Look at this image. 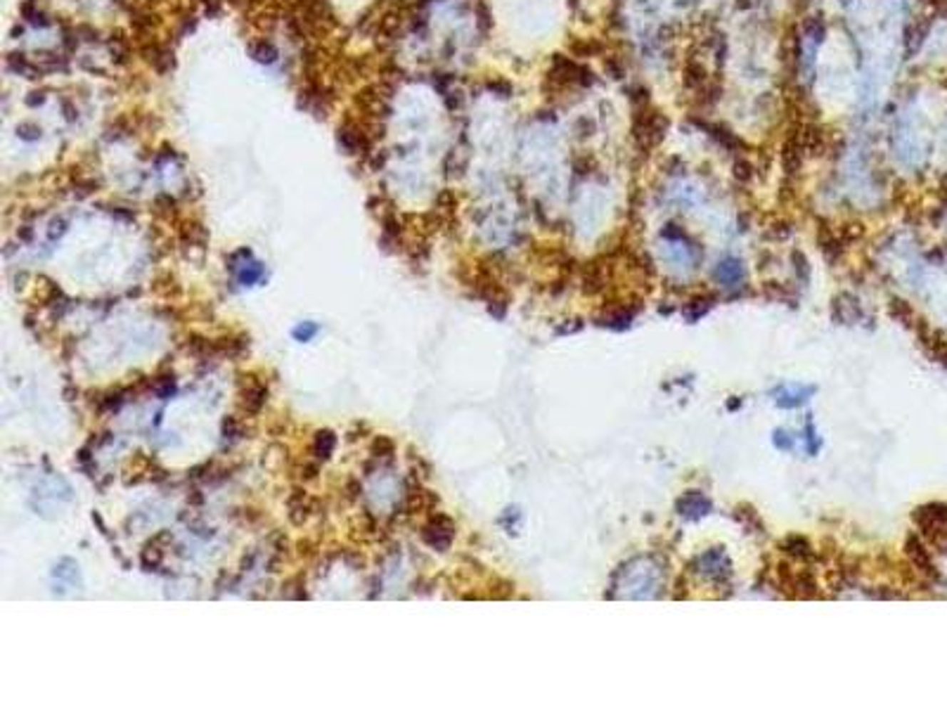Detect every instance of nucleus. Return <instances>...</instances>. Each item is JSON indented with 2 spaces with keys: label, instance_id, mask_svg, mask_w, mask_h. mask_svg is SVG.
I'll list each match as a JSON object with an SVG mask.
<instances>
[{
  "label": "nucleus",
  "instance_id": "nucleus-1",
  "mask_svg": "<svg viewBox=\"0 0 947 710\" xmlns=\"http://www.w3.org/2000/svg\"><path fill=\"white\" fill-rule=\"evenodd\" d=\"M595 83H597L595 71L585 62L564 53H554L550 57V69L545 73L543 91L550 98H557V95L571 93L573 88H590Z\"/></svg>",
  "mask_w": 947,
  "mask_h": 710
},
{
  "label": "nucleus",
  "instance_id": "nucleus-2",
  "mask_svg": "<svg viewBox=\"0 0 947 710\" xmlns=\"http://www.w3.org/2000/svg\"><path fill=\"white\" fill-rule=\"evenodd\" d=\"M670 128V118L665 116L661 109L649 105V107H640L633 109V143L640 152H651L656 150L658 145L663 143L665 133Z\"/></svg>",
  "mask_w": 947,
  "mask_h": 710
},
{
  "label": "nucleus",
  "instance_id": "nucleus-3",
  "mask_svg": "<svg viewBox=\"0 0 947 710\" xmlns=\"http://www.w3.org/2000/svg\"><path fill=\"white\" fill-rule=\"evenodd\" d=\"M914 521L919 523L931 542L938 550H947V507L945 505H926L914 512Z\"/></svg>",
  "mask_w": 947,
  "mask_h": 710
},
{
  "label": "nucleus",
  "instance_id": "nucleus-4",
  "mask_svg": "<svg viewBox=\"0 0 947 710\" xmlns=\"http://www.w3.org/2000/svg\"><path fill=\"white\" fill-rule=\"evenodd\" d=\"M453 535H455V523L446 514H434L426 526L421 528V540H424L431 550H439V552L450 550Z\"/></svg>",
  "mask_w": 947,
  "mask_h": 710
},
{
  "label": "nucleus",
  "instance_id": "nucleus-5",
  "mask_svg": "<svg viewBox=\"0 0 947 710\" xmlns=\"http://www.w3.org/2000/svg\"><path fill=\"white\" fill-rule=\"evenodd\" d=\"M805 161V147L801 143V133H798V121L787 130V138L782 143V168L787 178L798 175Z\"/></svg>",
  "mask_w": 947,
  "mask_h": 710
},
{
  "label": "nucleus",
  "instance_id": "nucleus-6",
  "mask_svg": "<svg viewBox=\"0 0 947 710\" xmlns=\"http://www.w3.org/2000/svg\"><path fill=\"white\" fill-rule=\"evenodd\" d=\"M690 121H692L694 125H697V128H701L704 133H708V135L713 138L720 147H725V150H727V152H744V150H746V143L737 135L734 130L730 128V125L717 123V121H710V118H704V116H692Z\"/></svg>",
  "mask_w": 947,
  "mask_h": 710
},
{
  "label": "nucleus",
  "instance_id": "nucleus-7",
  "mask_svg": "<svg viewBox=\"0 0 947 710\" xmlns=\"http://www.w3.org/2000/svg\"><path fill=\"white\" fill-rule=\"evenodd\" d=\"M710 81V76H708V69H706V64L701 62L699 57H687V62H685V66H682V88L690 95H694V93H699L701 88H704L706 83Z\"/></svg>",
  "mask_w": 947,
  "mask_h": 710
},
{
  "label": "nucleus",
  "instance_id": "nucleus-8",
  "mask_svg": "<svg viewBox=\"0 0 947 710\" xmlns=\"http://www.w3.org/2000/svg\"><path fill=\"white\" fill-rule=\"evenodd\" d=\"M568 53L575 59H588V57H604L606 55V46L599 38H583V36H571L566 43Z\"/></svg>",
  "mask_w": 947,
  "mask_h": 710
},
{
  "label": "nucleus",
  "instance_id": "nucleus-9",
  "mask_svg": "<svg viewBox=\"0 0 947 710\" xmlns=\"http://www.w3.org/2000/svg\"><path fill=\"white\" fill-rule=\"evenodd\" d=\"M265 403H268V386L261 381H254V376H251L247 389L242 391V408L249 414H258Z\"/></svg>",
  "mask_w": 947,
  "mask_h": 710
},
{
  "label": "nucleus",
  "instance_id": "nucleus-10",
  "mask_svg": "<svg viewBox=\"0 0 947 710\" xmlns=\"http://www.w3.org/2000/svg\"><path fill=\"white\" fill-rule=\"evenodd\" d=\"M692 98V105H697L699 109H710L713 105H717V100L722 98V83H720V78L717 76H710V81L708 83L701 88L699 93H694V95H690Z\"/></svg>",
  "mask_w": 947,
  "mask_h": 710
},
{
  "label": "nucleus",
  "instance_id": "nucleus-11",
  "mask_svg": "<svg viewBox=\"0 0 947 710\" xmlns=\"http://www.w3.org/2000/svg\"><path fill=\"white\" fill-rule=\"evenodd\" d=\"M928 31H931V21H928V19L914 21V24H909L907 34H905V48H907V55H914L916 50H919V48L923 46V41L928 38Z\"/></svg>",
  "mask_w": 947,
  "mask_h": 710
},
{
  "label": "nucleus",
  "instance_id": "nucleus-12",
  "mask_svg": "<svg viewBox=\"0 0 947 710\" xmlns=\"http://www.w3.org/2000/svg\"><path fill=\"white\" fill-rule=\"evenodd\" d=\"M801 36H803V38L812 41V46H822V41H824V36H826L824 19L817 17V14H812V17H805L803 24H801Z\"/></svg>",
  "mask_w": 947,
  "mask_h": 710
},
{
  "label": "nucleus",
  "instance_id": "nucleus-13",
  "mask_svg": "<svg viewBox=\"0 0 947 710\" xmlns=\"http://www.w3.org/2000/svg\"><path fill=\"white\" fill-rule=\"evenodd\" d=\"M907 554H909V559H912L914 568H919V571L928 573V575H936L933 566H931V559H928L926 550H923V545H921L916 537H909V540H907Z\"/></svg>",
  "mask_w": 947,
  "mask_h": 710
},
{
  "label": "nucleus",
  "instance_id": "nucleus-14",
  "mask_svg": "<svg viewBox=\"0 0 947 710\" xmlns=\"http://www.w3.org/2000/svg\"><path fill=\"white\" fill-rule=\"evenodd\" d=\"M334 446H337V436L329 431V428H322V431H317L315 433V441H313V453H315V457L317 460H329L332 457V453H334Z\"/></svg>",
  "mask_w": 947,
  "mask_h": 710
},
{
  "label": "nucleus",
  "instance_id": "nucleus-15",
  "mask_svg": "<svg viewBox=\"0 0 947 710\" xmlns=\"http://www.w3.org/2000/svg\"><path fill=\"white\" fill-rule=\"evenodd\" d=\"M602 59H604V73H606V76L613 78V81H623L625 78L628 66L623 62V57H620V55H604Z\"/></svg>",
  "mask_w": 947,
  "mask_h": 710
},
{
  "label": "nucleus",
  "instance_id": "nucleus-16",
  "mask_svg": "<svg viewBox=\"0 0 947 710\" xmlns=\"http://www.w3.org/2000/svg\"><path fill=\"white\" fill-rule=\"evenodd\" d=\"M306 582H303V575H294L282 585V597L287 599H308V592L303 590Z\"/></svg>",
  "mask_w": 947,
  "mask_h": 710
},
{
  "label": "nucleus",
  "instance_id": "nucleus-17",
  "mask_svg": "<svg viewBox=\"0 0 947 710\" xmlns=\"http://www.w3.org/2000/svg\"><path fill=\"white\" fill-rule=\"evenodd\" d=\"M628 100H630L633 109L649 107L651 105V91H649L647 86H633V88H628Z\"/></svg>",
  "mask_w": 947,
  "mask_h": 710
},
{
  "label": "nucleus",
  "instance_id": "nucleus-18",
  "mask_svg": "<svg viewBox=\"0 0 947 710\" xmlns=\"http://www.w3.org/2000/svg\"><path fill=\"white\" fill-rule=\"evenodd\" d=\"M251 55H254V59L256 62H265V64H272L277 59V50L270 46V43H265V41H261L258 46H254L251 48Z\"/></svg>",
  "mask_w": 947,
  "mask_h": 710
},
{
  "label": "nucleus",
  "instance_id": "nucleus-19",
  "mask_svg": "<svg viewBox=\"0 0 947 710\" xmlns=\"http://www.w3.org/2000/svg\"><path fill=\"white\" fill-rule=\"evenodd\" d=\"M154 391H157V396L161 398V401H168L173 393H175V381H173V374H164V376H157V381H154Z\"/></svg>",
  "mask_w": 947,
  "mask_h": 710
},
{
  "label": "nucleus",
  "instance_id": "nucleus-20",
  "mask_svg": "<svg viewBox=\"0 0 947 710\" xmlns=\"http://www.w3.org/2000/svg\"><path fill=\"white\" fill-rule=\"evenodd\" d=\"M394 453H396V446L389 436H377V438L372 441V455L377 457V460H379V457H391Z\"/></svg>",
  "mask_w": 947,
  "mask_h": 710
},
{
  "label": "nucleus",
  "instance_id": "nucleus-21",
  "mask_svg": "<svg viewBox=\"0 0 947 710\" xmlns=\"http://www.w3.org/2000/svg\"><path fill=\"white\" fill-rule=\"evenodd\" d=\"M154 292H157L159 296H164V299H171V296L180 294V287H178V282L171 275H166V277H161V279L154 282Z\"/></svg>",
  "mask_w": 947,
  "mask_h": 710
},
{
  "label": "nucleus",
  "instance_id": "nucleus-22",
  "mask_svg": "<svg viewBox=\"0 0 947 710\" xmlns=\"http://www.w3.org/2000/svg\"><path fill=\"white\" fill-rule=\"evenodd\" d=\"M261 275H263V265L261 263H251V265L244 263V268L240 270V282L242 284H254V282L261 279Z\"/></svg>",
  "mask_w": 947,
  "mask_h": 710
},
{
  "label": "nucleus",
  "instance_id": "nucleus-23",
  "mask_svg": "<svg viewBox=\"0 0 947 710\" xmlns=\"http://www.w3.org/2000/svg\"><path fill=\"white\" fill-rule=\"evenodd\" d=\"M732 168H734V178H737L739 182H744V185H746V182H751V178H753V164H751L749 159L739 157Z\"/></svg>",
  "mask_w": 947,
  "mask_h": 710
},
{
  "label": "nucleus",
  "instance_id": "nucleus-24",
  "mask_svg": "<svg viewBox=\"0 0 947 710\" xmlns=\"http://www.w3.org/2000/svg\"><path fill=\"white\" fill-rule=\"evenodd\" d=\"M123 391L121 389H116V391H109V393H105V398H100V408L102 410H118V405L123 403Z\"/></svg>",
  "mask_w": 947,
  "mask_h": 710
},
{
  "label": "nucleus",
  "instance_id": "nucleus-25",
  "mask_svg": "<svg viewBox=\"0 0 947 710\" xmlns=\"http://www.w3.org/2000/svg\"><path fill=\"white\" fill-rule=\"evenodd\" d=\"M486 86H488V91H493L495 95H500V98H512V93H514L512 83H507V81H502V78L488 81Z\"/></svg>",
  "mask_w": 947,
  "mask_h": 710
},
{
  "label": "nucleus",
  "instance_id": "nucleus-26",
  "mask_svg": "<svg viewBox=\"0 0 947 710\" xmlns=\"http://www.w3.org/2000/svg\"><path fill=\"white\" fill-rule=\"evenodd\" d=\"M154 206H157L159 213H164V216H171V213L175 211V199L171 195H159L157 202H154Z\"/></svg>",
  "mask_w": 947,
  "mask_h": 710
},
{
  "label": "nucleus",
  "instance_id": "nucleus-27",
  "mask_svg": "<svg viewBox=\"0 0 947 710\" xmlns=\"http://www.w3.org/2000/svg\"><path fill=\"white\" fill-rule=\"evenodd\" d=\"M315 334H317V324H313V322L299 324V327L294 329V336L299 339V341H308V339H313Z\"/></svg>",
  "mask_w": 947,
  "mask_h": 710
},
{
  "label": "nucleus",
  "instance_id": "nucleus-28",
  "mask_svg": "<svg viewBox=\"0 0 947 710\" xmlns=\"http://www.w3.org/2000/svg\"><path fill=\"white\" fill-rule=\"evenodd\" d=\"M575 133H578V138H583V140L590 138L592 133H595V121H592V118H585V116L578 118V121H575Z\"/></svg>",
  "mask_w": 947,
  "mask_h": 710
},
{
  "label": "nucleus",
  "instance_id": "nucleus-29",
  "mask_svg": "<svg viewBox=\"0 0 947 710\" xmlns=\"http://www.w3.org/2000/svg\"><path fill=\"white\" fill-rule=\"evenodd\" d=\"M17 133H19L21 140H39L41 138V128H39V125H34V123H21L19 128H17Z\"/></svg>",
  "mask_w": 947,
  "mask_h": 710
},
{
  "label": "nucleus",
  "instance_id": "nucleus-30",
  "mask_svg": "<svg viewBox=\"0 0 947 710\" xmlns=\"http://www.w3.org/2000/svg\"><path fill=\"white\" fill-rule=\"evenodd\" d=\"M317 471H320V467L317 464H301V469H299V478H303V480H313V478H317Z\"/></svg>",
  "mask_w": 947,
  "mask_h": 710
},
{
  "label": "nucleus",
  "instance_id": "nucleus-31",
  "mask_svg": "<svg viewBox=\"0 0 947 710\" xmlns=\"http://www.w3.org/2000/svg\"><path fill=\"white\" fill-rule=\"evenodd\" d=\"M360 493H362V483L358 478H351L349 483H346V498L349 500H358L360 498Z\"/></svg>",
  "mask_w": 947,
  "mask_h": 710
},
{
  "label": "nucleus",
  "instance_id": "nucleus-32",
  "mask_svg": "<svg viewBox=\"0 0 947 710\" xmlns=\"http://www.w3.org/2000/svg\"><path fill=\"white\" fill-rule=\"evenodd\" d=\"M344 559H346V564H349L351 568H355V571L365 566V559H362V554H360V552H346V554H344Z\"/></svg>",
  "mask_w": 947,
  "mask_h": 710
},
{
  "label": "nucleus",
  "instance_id": "nucleus-33",
  "mask_svg": "<svg viewBox=\"0 0 947 710\" xmlns=\"http://www.w3.org/2000/svg\"><path fill=\"white\" fill-rule=\"evenodd\" d=\"M223 433H225V438L227 436H230V438H237V436H240V424H237L235 417H227L223 421Z\"/></svg>",
  "mask_w": 947,
  "mask_h": 710
},
{
  "label": "nucleus",
  "instance_id": "nucleus-34",
  "mask_svg": "<svg viewBox=\"0 0 947 710\" xmlns=\"http://www.w3.org/2000/svg\"><path fill=\"white\" fill-rule=\"evenodd\" d=\"M592 168V159L590 157H583V159H575V171H578L580 175H585L588 171Z\"/></svg>",
  "mask_w": 947,
  "mask_h": 710
},
{
  "label": "nucleus",
  "instance_id": "nucleus-35",
  "mask_svg": "<svg viewBox=\"0 0 947 710\" xmlns=\"http://www.w3.org/2000/svg\"><path fill=\"white\" fill-rule=\"evenodd\" d=\"M296 547H299V557H313V554H315V547H313V542H308V540H306V542L301 540V542L296 545Z\"/></svg>",
  "mask_w": 947,
  "mask_h": 710
},
{
  "label": "nucleus",
  "instance_id": "nucleus-36",
  "mask_svg": "<svg viewBox=\"0 0 947 710\" xmlns=\"http://www.w3.org/2000/svg\"><path fill=\"white\" fill-rule=\"evenodd\" d=\"M188 502H190V505H202V502H204V495L199 493V490H195V495H192V498H188Z\"/></svg>",
  "mask_w": 947,
  "mask_h": 710
},
{
  "label": "nucleus",
  "instance_id": "nucleus-37",
  "mask_svg": "<svg viewBox=\"0 0 947 710\" xmlns=\"http://www.w3.org/2000/svg\"><path fill=\"white\" fill-rule=\"evenodd\" d=\"M933 3H936V5L941 7V10H943V12L947 14V0H933Z\"/></svg>",
  "mask_w": 947,
  "mask_h": 710
}]
</instances>
